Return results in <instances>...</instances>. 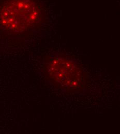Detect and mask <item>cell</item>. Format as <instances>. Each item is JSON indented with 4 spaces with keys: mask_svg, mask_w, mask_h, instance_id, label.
<instances>
[{
    "mask_svg": "<svg viewBox=\"0 0 120 134\" xmlns=\"http://www.w3.org/2000/svg\"><path fill=\"white\" fill-rule=\"evenodd\" d=\"M46 75L52 83L69 92L84 87L85 73L80 66L66 58L53 57L46 65Z\"/></svg>",
    "mask_w": 120,
    "mask_h": 134,
    "instance_id": "2",
    "label": "cell"
},
{
    "mask_svg": "<svg viewBox=\"0 0 120 134\" xmlns=\"http://www.w3.org/2000/svg\"><path fill=\"white\" fill-rule=\"evenodd\" d=\"M42 19L37 0H0V32L9 35L27 33Z\"/></svg>",
    "mask_w": 120,
    "mask_h": 134,
    "instance_id": "1",
    "label": "cell"
}]
</instances>
